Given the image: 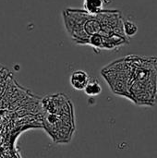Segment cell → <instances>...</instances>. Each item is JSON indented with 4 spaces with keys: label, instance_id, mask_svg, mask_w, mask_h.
Returning a JSON list of instances; mask_svg holds the SVG:
<instances>
[{
    "label": "cell",
    "instance_id": "cell-4",
    "mask_svg": "<svg viewBox=\"0 0 157 158\" xmlns=\"http://www.w3.org/2000/svg\"><path fill=\"white\" fill-rule=\"evenodd\" d=\"M89 80L90 76L88 75V73L84 70L79 69L72 72L69 78V82L73 89L77 91H83Z\"/></svg>",
    "mask_w": 157,
    "mask_h": 158
},
{
    "label": "cell",
    "instance_id": "cell-5",
    "mask_svg": "<svg viewBox=\"0 0 157 158\" xmlns=\"http://www.w3.org/2000/svg\"><path fill=\"white\" fill-rule=\"evenodd\" d=\"M106 4L105 0H83V7L89 14L96 15L101 13L104 8V5Z\"/></svg>",
    "mask_w": 157,
    "mask_h": 158
},
{
    "label": "cell",
    "instance_id": "cell-6",
    "mask_svg": "<svg viewBox=\"0 0 157 158\" xmlns=\"http://www.w3.org/2000/svg\"><path fill=\"white\" fill-rule=\"evenodd\" d=\"M102 90H103V88H102L99 81L94 78H93V79L90 78V80H89L88 83L86 84L83 91L88 96L94 97V96L99 95L102 93Z\"/></svg>",
    "mask_w": 157,
    "mask_h": 158
},
{
    "label": "cell",
    "instance_id": "cell-1",
    "mask_svg": "<svg viewBox=\"0 0 157 158\" xmlns=\"http://www.w3.org/2000/svg\"><path fill=\"white\" fill-rule=\"evenodd\" d=\"M101 74L113 94L137 106L157 103V56L130 55L105 67Z\"/></svg>",
    "mask_w": 157,
    "mask_h": 158
},
{
    "label": "cell",
    "instance_id": "cell-3",
    "mask_svg": "<svg viewBox=\"0 0 157 158\" xmlns=\"http://www.w3.org/2000/svg\"><path fill=\"white\" fill-rule=\"evenodd\" d=\"M44 130L56 143H68L74 131V116L68 98L63 94L49 95L43 100Z\"/></svg>",
    "mask_w": 157,
    "mask_h": 158
},
{
    "label": "cell",
    "instance_id": "cell-2",
    "mask_svg": "<svg viewBox=\"0 0 157 158\" xmlns=\"http://www.w3.org/2000/svg\"><path fill=\"white\" fill-rule=\"evenodd\" d=\"M63 17L68 34L78 44H87L88 39L93 34L105 37L109 50L129 44V38L123 32L124 19L118 10L104 9L101 13L93 15L85 10L67 9L63 12Z\"/></svg>",
    "mask_w": 157,
    "mask_h": 158
},
{
    "label": "cell",
    "instance_id": "cell-7",
    "mask_svg": "<svg viewBox=\"0 0 157 158\" xmlns=\"http://www.w3.org/2000/svg\"><path fill=\"white\" fill-rule=\"evenodd\" d=\"M139 29L138 26L131 20H125L123 21V32L124 35L127 38H130L133 37L137 34Z\"/></svg>",
    "mask_w": 157,
    "mask_h": 158
}]
</instances>
